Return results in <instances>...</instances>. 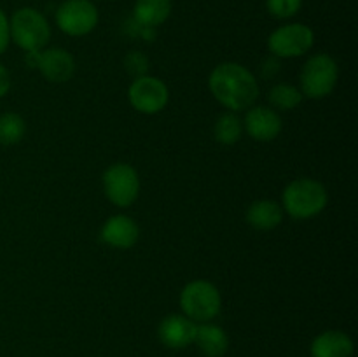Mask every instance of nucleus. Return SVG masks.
<instances>
[{
	"mask_svg": "<svg viewBox=\"0 0 358 357\" xmlns=\"http://www.w3.org/2000/svg\"><path fill=\"white\" fill-rule=\"evenodd\" d=\"M208 88L213 98L231 112L247 111L261 94L257 77L236 62L219 63L210 72Z\"/></svg>",
	"mask_w": 358,
	"mask_h": 357,
	"instance_id": "obj_1",
	"label": "nucleus"
},
{
	"mask_svg": "<svg viewBox=\"0 0 358 357\" xmlns=\"http://www.w3.org/2000/svg\"><path fill=\"white\" fill-rule=\"evenodd\" d=\"M329 203V192L322 182L311 177L294 178L287 184L282 195V209L292 219L308 220L325 210Z\"/></svg>",
	"mask_w": 358,
	"mask_h": 357,
	"instance_id": "obj_2",
	"label": "nucleus"
},
{
	"mask_svg": "<svg viewBox=\"0 0 358 357\" xmlns=\"http://www.w3.org/2000/svg\"><path fill=\"white\" fill-rule=\"evenodd\" d=\"M10 41L28 51H42L51 38V24L41 10L34 7H21L9 18Z\"/></svg>",
	"mask_w": 358,
	"mask_h": 357,
	"instance_id": "obj_3",
	"label": "nucleus"
},
{
	"mask_svg": "<svg viewBox=\"0 0 358 357\" xmlns=\"http://www.w3.org/2000/svg\"><path fill=\"white\" fill-rule=\"evenodd\" d=\"M339 79V66L327 52H317L304 63L299 76V90L303 97L322 100L334 91Z\"/></svg>",
	"mask_w": 358,
	"mask_h": 357,
	"instance_id": "obj_4",
	"label": "nucleus"
},
{
	"mask_svg": "<svg viewBox=\"0 0 358 357\" xmlns=\"http://www.w3.org/2000/svg\"><path fill=\"white\" fill-rule=\"evenodd\" d=\"M180 308L185 317L196 324L213 321L222 310V296L215 284L208 280H192L180 293Z\"/></svg>",
	"mask_w": 358,
	"mask_h": 357,
	"instance_id": "obj_5",
	"label": "nucleus"
},
{
	"mask_svg": "<svg viewBox=\"0 0 358 357\" xmlns=\"http://www.w3.org/2000/svg\"><path fill=\"white\" fill-rule=\"evenodd\" d=\"M313 44V28L304 23L282 24L268 37V49L276 58H301L311 51Z\"/></svg>",
	"mask_w": 358,
	"mask_h": 357,
	"instance_id": "obj_6",
	"label": "nucleus"
},
{
	"mask_svg": "<svg viewBox=\"0 0 358 357\" xmlns=\"http://www.w3.org/2000/svg\"><path fill=\"white\" fill-rule=\"evenodd\" d=\"M103 192L108 202L115 206L133 205L140 195L138 172L128 163H114L103 172Z\"/></svg>",
	"mask_w": 358,
	"mask_h": 357,
	"instance_id": "obj_7",
	"label": "nucleus"
},
{
	"mask_svg": "<svg viewBox=\"0 0 358 357\" xmlns=\"http://www.w3.org/2000/svg\"><path fill=\"white\" fill-rule=\"evenodd\" d=\"M55 20L69 37H84L96 28L100 14L91 0H65L56 9Z\"/></svg>",
	"mask_w": 358,
	"mask_h": 357,
	"instance_id": "obj_8",
	"label": "nucleus"
},
{
	"mask_svg": "<svg viewBox=\"0 0 358 357\" xmlns=\"http://www.w3.org/2000/svg\"><path fill=\"white\" fill-rule=\"evenodd\" d=\"M129 105L136 112L145 115H154L163 111L170 100V90L156 76H142L133 79L128 88Z\"/></svg>",
	"mask_w": 358,
	"mask_h": 357,
	"instance_id": "obj_9",
	"label": "nucleus"
},
{
	"mask_svg": "<svg viewBox=\"0 0 358 357\" xmlns=\"http://www.w3.org/2000/svg\"><path fill=\"white\" fill-rule=\"evenodd\" d=\"M243 130L255 142H271L283 130L282 115L266 105H252L245 114Z\"/></svg>",
	"mask_w": 358,
	"mask_h": 357,
	"instance_id": "obj_10",
	"label": "nucleus"
},
{
	"mask_svg": "<svg viewBox=\"0 0 358 357\" xmlns=\"http://www.w3.org/2000/svg\"><path fill=\"white\" fill-rule=\"evenodd\" d=\"M196 329H198V324L185 317L184 314H171L157 326V338L168 349L182 350L194 343Z\"/></svg>",
	"mask_w": 358,
	"mask_h": 357,
	"instance_id": "obj_11",
	"label": "nucleus"
},
{
	"mask_svg": "<svg viewBox=\"0 0 358 357\" xmlns=\"http://www.w3.org/2000/svg\"><path fill=\"white\" fill-rule=\"evenodd\" d=\"M38 72L52 84H63L76 74V59L66 49L48 48L38 55Z\"/></svg>",
	"mask_w": 358,
	"mask_h": 357,
	"instance_id": "obj_12",
	"label": "nucleus"
},
{
	"mask_svg": "<svg viewBox=\"0 0 358 357\" xmlns=\"http://www.w3.org/2000/svg\"><path fill=\"white\" fill-rule=\"evenodd\" d=\"M138 224L133 217L126 216V214H115V216L108 217L100 231V238L103 244L114 248H121V251L131 248L138 241Z\"/></svg>",
	"mask_w": 358,
	"mask_h": 357,
	"instance_id": "obj_13",
	"label": "nucleus"
},
{
	"mask_svg": "<svg viewBox=\"0 0 358 357\" xmlns=\"http://www.w3.org/2000/svg\"><path fill=\"white\" fill-rule=\"evenodd\" d=\"M353 350V340L339 329L320 332L310 346L311 357H352Z\"/></svg>",
	"mask_w": 358,
	"mask_h": 357,
	"instance_id": "obj_14",
	"label": "nucleus"
},
{
	"mask_svg": "<svg viewBox=\"0 0 358 357\" xmlns=\"http://www.w3.org/2000/svg\"><path fill=\"white\" fill-rule=\"evenodd\" d=\"M194 343L205 357H224L229 350V336L220 326L205 322L198 324Z\"/></svg>",
	"mask_w": 358,
	"mask_h": 357,
	"instance_id": "obj_15",
	"label": "nucleus"
},
{
	"mask_svg": "<svg viewBox=\"0 0 358 357\" xmlns=\"http://www.w3.org/2000/svg\"><path fill=\"white\" fill-rule=\"evenodd\" d=\"M283 209L275 200H257L247 209V223L257 231H271L283 220Z\"/></svg>",
	"mask_w": 358,
	"mask_h": 357,
	"instance_id": "obj_16",
	"label": "nucleus"
},
{
	"mask_svg": "<svg viewBox=\"0 0 358 357\" xmlns=\"http://www.w3.org/2000/svg\"><path fill=\"white\" fill-rule=\"evenodd\" d=\"M171 9H173L171 0H136L133 7V18L142 27L157 28L159 24L166 23Z\"/></svg>",
	"mask_w": 358,
	"mask_h": 357,
	"instance_id": "obj_17",
	"label": "nucleus"
},
{
	"mask_svg": "<svg viewBox=\"0 0 358 357\" xmlns=\"http://www.w3.org/2000/svg\"><path fill=\"white\" fill-rule=\"evenodd\" d=\"M243 119L236 112H224L217 118L213 126V136L222 146H234L243 136Z\"/></svg>",
	"mask_w": 358,
	"mask_h": 357,
	"instance_id": "obj_18",
	"label": "nucleus"
},
{
	"mask_svg": "<svg viewBox=\"0 0 358 357\" xmlns=\"http://www.w3.org/2000/svg\"><path fill=\"white\" fill-rule=\"evenodd\" d=\"M303 93L297 86L287 83H278L269 90L268 102L275 111H294L303 102Z\"/></svg>",
	"mask_w": 358,
	"mask_h": 357,
	"instance_id": "obj_19",
	"label": "nucleus"
},
{
	"mask_svg": "<svg viewBox=\"0 0 358 357\" xmlns=\"http://www.w3.org/2000/svg\"><path fill=\"white\" fill-rule=\"evenodd\" d=\"M27 133V122L16 112H3L0 115V144L16 146Z\"/></svg>",
	"mask_w": 358,
	"mask_h": 357,
	"instance_id": "obj_20",
	"label": "nucleus"
},
{
	"mask_svg": "<svg viewBox=\"0 0 358 357\" xmlns=\"http://www.w3.org/2000/svg\"><path fill=\"white\" fill-rule=\"evenodd\" d=\"M303 7V0H266V9L269 16L276 20H290Z\"/></svg>",
	"mask_w": 358,
	"mask_h": 357,
	"instance_id": "obj_21",
	"label": "nucleus"
},
{
	"mask_svg": "<svg viewBox=\"0 0 358 357\" xmlns=\"http://www.w3.org/2000/svg\"><path fill=\"white\" fill-rule=\"evenodd\" d=\"M122 63H124L126 72H128L133 79L147 76V74H149L150 62H149V58H147L145 52H142V51H129L128 55L124 56V62Z\"/></svg>",
	"mask_w": 358,
	"mask_h": 357,
	"instance_id": "obj_22",
	"label": "nucleus"
},
{
	"mask_svg": "<svg viewBox=\"0 0 358 357\" xmlns=\"http://www.w3.org/2000/svg\"><path fill=\"white\" fill-rule=\"evenodd\" d=\"M9 18H7V14L0 9V56H2L3 52H6V49L9 48Z\"/></svg>",
	"mask_w": 358,
	"mask_h": 357,
	"instance_id": "obj_23",
	"label": "nucleus"
},
{
	"mask_svg": "<svg viewBox=\"0 0 358 357\" xmlns=\"http://www.w3.org/2000/svg\"><path fill=\"white\" fill-rule=\"evenodd\" d=\"M280 58H276V56H269V58L264 59V63H262L261 66V72L262 76L268 77V79H271V77H275L276 74L280 72Z\"/></svg>",
	"mask_w": 358,
	"mask_h": 357,
	"instance_id": "obj_24",
	"label": "nucleus"
},
{
	"mask_svg": "<svg viewBox=\"0 0 358 357\" xmlns=\"http://www.w3.org/2000/svg\"><path fill=\"white\" fill-rule=\"evenodd\" d=\"M10 90V74L9 70L3 66V63H0V98L6 97Z\"/></svg>",
	"mask_w": 358,
	"mask_h": 357,
	"instance_id": "obj_25",
	"label": "nucleus"
},
{
	"mask_svg": "<svg viewBox=\"0 0 358 357\" xmlns=\"http://www.w3.org/2000/svg\"><path fill=\"white\" fill-rule=\"evenodd\" d=\"M110 2H114V0H110Z\"/></svg>",
	"mask_w": 358,
	"mask_h": 357,
	"instance_id": "obj_26",
	"label": "nucleus"
}]
</instances>
